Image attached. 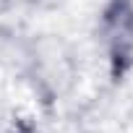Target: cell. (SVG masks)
<instances>
[{"label": "cell", "mask_w": 133, "mask_h": 133, "mask_svg": "<svg viewBox=\"0 0 133 133\" xmlns=\"http://www.w3.org/2000/svg\"><path fill=\"white\" fill-rule=\"evenodd\" d=\"M99 39L115 78L133 68V5L128 0H107L99 16Z\"/></svg>", "instance_id": "1"}, {"label": "cell", "mask_w": 133, "mask_h": 133, "mask_svg": "<svg viewBox=\"0 0 133 133\" xmlns=\"http://www.w3.org/2000/svg\"><path fill=\"white\" fill-rule=\"evenodd\" d=\"M11 3H16V5H39L44 0H11Z\"/></svg>", "instance_id": "2"}]
</instances>
